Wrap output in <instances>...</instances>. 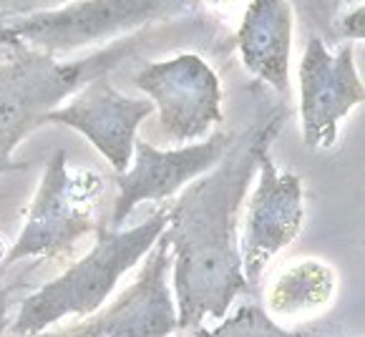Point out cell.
<instances>
[{"instance_id":"6da1fadb","label":"cell","mask_w":365,"mask_h":337,"mask_svg":"<svg viewBox=\"0 0 365 337\" xmlns=\"http://www.w3.org/2000/svg\"><path fill=\"white\" fill-rule=\"evenodd\" d=\"M257 108L252 121L235 131L220 164L189 182L167 207L164 234L172 249V294L182 332L222 320L237 297L250 292L242 274L237 219L259 156L272 149L290 118V103L264 91Z\"/></svg>"},{"instance_id":"7a4b0ae2","label":"cell","mask_w":365,"mask_h":337,"mask_svg":"<svg viewBox=\"0 0 365 337\" xmlns=\"http://www.w3.org/2000/svg\"><path fill=\"white\" fill-rule=\"evenodd\" d=\"M172 48H197L202 58L227 61L235 46L225 23L202 11L98 46V51L76 61L53 58L23 43L8 48L0 63V174L23 169L13 161V151L88 81L111 76L113 68L131 58L146 61V56Z\"/></svg>"},{"instance_id":"3957f363","label":"cell","mask_w":365,"mask_h":337,"mask_svg":"<svg viewBox=\"0 0 365 337\" xmlns=\"http://www.w3.org/2000/svg\"><path fill=\"white\" fill-rule=\"evenodd\" d=\"M167 229V209H156L131 229L96 227V242L81 259L56 279L21 300L8 335H33L63 320H86L96 315L131 267L146 257L161 232Z\"/></svg>"},{"instance_id":"277c9868","label":"cell","mask_w":365,"mask_h":337,"mask_svg":"<svg viewBox=\"0 0 365 337\" xmlns=\"http://www.w3.org/2000/svg\"><path fill=\"white\" fill-rule=\"evenodd\" d=\"M207 11L202 0H73L56 11L3 21L23 46L53 58L106 46L144 28Z\"/></svg>"},{"instance_id":"5b68a950","label":"cell","mask_w":365,"mask_h":337,"mask_svg":"<svg viewBox=\"0 0 365 337\" xmlns=\"http://www.w3.org/2000/svg\"><path fill=\"white\" fill-rule=\"evenodd\" d=\"M101 197V177L88 169L73 172L66 149H58L46 164L26 224L6 252L0 269L23 259H56L68 254L83 237L96 232Z\"/></svg>"},{"instance_id":"8992f818","label":"cell","mask_w":365,"mask_h":337,"mask_svg":"<svg viewBox=\"0 0 365 337\" xmlns=\"http://www.w3.org/2000/svg\"><path fill=\"white\" fill-rule=\"evenodd\" d=\"M131 83L151 101L169 144L202 141L225 121L220 73L194 51L144 61Z\"/></svg>"},{"instance_id":"52a82bcc","label":"cell","mask_w":365,"mask_h":337,"mask_svg":"<svg viewBox=\"0 0 365 337\" xmlns=\"http://www.w3.org/2000/svg\"><path fill=\"white\" fill-rule=\"evenodd\" d=\"M297 81L302 141L310 151H330L348 113L365 101L363 78L355 68V43L333 51L317 36H307Z\"/></svg>"},{"instance_id":"ba28073f","label":"cell","mask_w":365,"mask_h":337,"mask_svg":"<svg viewBox=\"0 0 365 337\" xmlns=\"http://www.w3.org/2000/svg\"><path fill=\"white\" fill-rule=\"evenodd\" d=\"M232 136L235 131L230 129H215L207 139L182 149H156L136 136L129 169L116 174L118 192L103 224L108 229H121L139 204L164 202L179 194L189 182L220 164L225 151L230 149Z\"/></svg>"},{"instance_id":"9c48e42d","label":"cell","mask_w":365,"mask_h":337,"mask_svg":"<svg viewBox=\"0 0 365 337\" xmlns=\"http://www.w3.org/2000/svg\"><path fill=\"white\" fill-rule=\"evenodd\" d=\"M305 222V187L295 172H279L264 151L257 164V187L247 204L240 237L242 274L257 287L267 264L300 237Z\"/></svg>"},{"instance_id":"30bf717a","label":"cell","mask_w":365,"mask_h":337,"mask_svg":"<svg viewBox=\"0 0 365 337\" xmlns=\"http://www.w3.org/2000/svg\"><path fill=\"white\" fill-rule=\"evenodd\" d=\"M149 98L124 96L108 76L88 81L63 106L51 111L46 123H58L83 134L116 174L126 172L134 156V141L139 126L151 116Z\"/></svg>"},{"instance_id":"8fae6325","label":"cell","mask_w":365,"mask_h":337,"mask_svg":"<svg viewBox=\"0 0 365 337\" xmlns=\"http://www.w3.org/2000/svg\"><path fill=\"white\" fill-rule=\"evenodd\" d=\"M172 249L167 234L146 252L139 277L116 300L93 315L103 337H172L177 327V305L169 289Z\"/></svg>"},{"instance_id":"7c38bea8","label":"cell","mask_w":365,"mask_h":337,"mask_svg":"<svg viewBox=\"0 0 365 337\" xmlns=\"http://www.w3.org/2000/svg\"><path fill=\"white\" fill-rule=\"evenodd\" d=\"M295 13L287 0H250L232 46L255 81L290 103V56Z\"/></svg>"},{"instance_id":"4fadbf2b","label":"cell","mask_w":365,"mask_h":337,"mask_svg":"<svg viewBox=\"0 0 365 337\" xmlns=\"http://www.w3.org/2000/svg\"><path fill=\"white\" fill-rule=\"evenodd\" d=\"M338 292V274L322 259H297L274 274L264 310L274 320H302L325 312Z\"/></svg>"},{"instance_id":"5bb4252c","label":"cell","mask_w":365,"mask_h":337,"mask_svg":"<svg viewBox=\"0 0 365 337\" xmlns=\"http://www.w3.org/2000/svg\"><path fill=\"white\" fill-rule=\"evenodd\" d=\"M192 337H307L302 332L285 330L267 310L259 305H240L235 312H227L215 327H197Z\"/></svg>"},{"instance_id":"9a60e30c","label":"cell","mask_w":365,"mask_h":337,"mask_svg":"<svg viewBox=\"0 0 365 337\" xmlns=\"http://www.w3.org/2000/svg\"><path fill=\"white\" fill-rule=\"evenodd\" d=\"M292 13L300 16V23L307 28V36H317L325 46L338 48L340 41V21L350 8L360 6L363 0H287Z\"/></svg>"},{"instance_id":"2e32d148","label":"cell","mask_w":365,"mask_h":337,"mask_svg":"<svg viewBox=\"0 0 365 337\" xmlns=\"http://www.w3.org/2000/svg\"><path fill=\"white\" fill-rule=\"evenodd\" d=\"M73 3V0H0V23L13 18L36 16V13L56 11V8Z\"/></svg>"},{"instance_id":"e0dca14e","label":"cell","mask_w":365,"mask_h":337,"mask_svg":"<svg viewBox=\"0 0 365 337\" xmlns=\"http://www.w3.org/2000/svg\"><path fill=\"white\" fill-rule=\"evenodd\" d=\"M8 315H11V287L0 279V337L8 335V325H11V317Z\"/></svg>"},{"instance_id":"ac0fdd59","label":"cell","mask_w":365,"mask_h":337,"mask_svg":"<svg viewBox=\"0 0 365 337\" xmlns=\"http://www.w3.org/2000/svg\"><path fill=\"white\" fill-rule=\"evenodd\" d=\"M21 41H18L16 36H13V31L6 26V23H0V48H13V46H18Z\"/></svg>"}]
</instances>
